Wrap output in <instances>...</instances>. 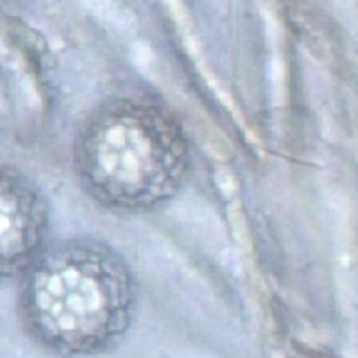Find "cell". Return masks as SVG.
<instances>
[{"instance_id":"cell-1","label":"cell","mask_w":358,"mask_h":358,"mask_svg":"<svg viewBox=\"0 0 358 358\" xmlns=\"http://www.w3.org/2000/svg\"><path fill=\"white\" fill-rule=\"evenodd\" d=\"M136 285L121 255L95 241L50 247L20 278L26 333L64 357L105 352L119 344L136 310Z\"/></svg>"},{"instance_id":"cell-2","label":"cell","mask_w":358,"mask_h":358,"mask_svg":"<svg viewBox=\"0 0 358 358\" xmlns=\"http://www.w3.org/2000/svg\"><path fill=\"white\" fill-rule=\"evenodd\" d=\"M41 214L0 191V282L22 278L46 250Z\"/></svg>"},{"instance_id":"cell-4","label":"cell","mask_w":358,"mask_h":358,"mask_svg":"<svg viewBox=\"0 0 358 358\" xmlns=\"http://www.w3.org/2000/svg\"><path fill=\"white\" fill-rule=\"evenodd\" d=\"M131 59L138 68H146L152 62V50L148 43L136 42L131 48Z\"/></svg>"},{"instance_id":"cell-3","label":"cell","mask_w":358,"mask_h":358,"mask_svg":"<svg viewBox=\"0 0 358 358\" xmlns=\"http://www.w3.org/2000/svg\"><path fill=\"white\" fill-rule=\"evenodd\" d=\"M83 3L96 17L117 29H128L132 24L131 13L119 6L115 0H83Z\"/></svg>"}]
</instances>
